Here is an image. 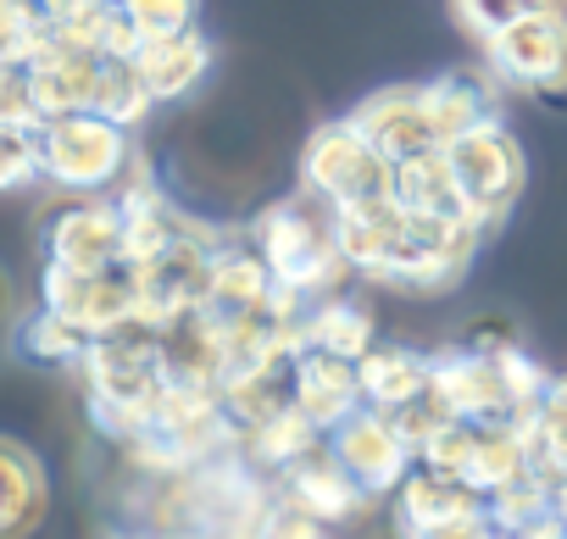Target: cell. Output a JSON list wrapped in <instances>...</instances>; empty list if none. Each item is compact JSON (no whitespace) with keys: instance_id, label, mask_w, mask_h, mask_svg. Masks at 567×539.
Returning a JSON list of instances; mask_svg holds the SVG:
<instances>
[{"instance_id":"obj_14","label":"cell","mask_w":567,"mask_h":539,"mask_svg":"<svg viewBox=\"0 0 567 539\" xmlns=\"http://www.w3.org/2000/svg\"><path fill=\"white\" fill-rule=\"evenodd\" d=\"M489 511V495L473 489L467 478H451L440 467H412L406 484L395 489V528L401 539H423L445 522H467V517H484Z\"/></svg>"},{"instance_id":"obj_4","label":"cell","mask_w":567,"mask_h":539,"mask_svg":"<svg viewBox=\"0 0 567 539\" xmlns=\"http://www.w3.org/2000/svg\"><path fill=\"white\" fill-rule=\"evenodd\" d=\"M545 384H550V373L523 345L495 351V356L456 345V351L434 356V384L429 390L462 423H512V428L528 434V417H534Z\"/></svg>"},{"instance_id":"obj_20","label":"cell","mask_w":567,"mask_h":539,"mask_svg":"<svg viewBox=\"0 0 567 539\" xmlns=\"http://www.w3.org/2000/svg\"><path fill=\"white\" fill-rule=\"evenodd\" d=\"M212 62H217V51H212V40H206L200 29H184V34H167V40H145L140 56H134L145 90L156 95V106L195 95V90L206 84Z\"/></svg>"},{"instance_id":"obj_3","label":"cell","mask_w":567,"mask_h":539,"mask_svg":"<svg viewBox=\"0 0 567 539\" xmlns=\"http://www.w3.org/2000/svg\"><path fill=\"white\" fill-rule=\"evenodd\" d=\"M250 245L261 250L272 284L301 301H323L351 279V256L340 245V217H334V206H323L307 189L261 206L250 222Z\"/></svg>"},{"instance_id":"obj_34","label":"cell","mask_w":567,"mask_h":539,"mask_svg":"<svg viewBox=\"0 0 567 539\" xmlns=\"http://www.w3.org/2000/svg\"><path fill=\"white\" fill-rule=\"evenodd\" d=\"M250 539H329V522H318L312 511H301L296 500L278 495V500L261 511V522H256Z\"/></svg>"},{"instance_id":"obj_37","label":"cell","mask_w":567,"mask_h":539,"mask_svg":"<svg viewBox=\"0 0 567 539\" xmlns=\"http://www.w3.org/2000/svg\"><path fill=\"white\" fill-rule=\"evenodd\" d=\"M512 539H567V517H556V511H545V517H534L528 528H517Z\"/></svg>"},{"instance_id":"obj_39","label":"cell","mask_w":567,"mask_h":539,"mask_svg":"<svg viewBox=\"0 0 567 539\" xmlns=\"http://www.w3.org/2000/svg\"><path fill=\"white\" fill-rule=\"evenodd\" d=\"M156 539H212V533H195V528H178V533H156Z\"/></svg>"},{"instance_id":"obj_17","label":"cell","mask_w":567,"mask_h":539,"mask_svg":"<svg viewBox=\"0 0 567 539\" xmlns=\"http://www.w3.org/2000/svg\"><path fill=\"white\" fill-rule=\"evenodd\" d=\"M278 478H284V500H296L318 522H346V517H357L368 506V495L357 489V478L340 467V456L329 445H312L307 456H296Z\"/></svg>"},{"instance_id":"obj_10","label":"cell","mask_w":567,"mask_h":539,"mask_svg":"<svg viewBox=\"0 0 567 539\" xmlns=\"http://www.w3.org/2000/svg\"><path fill=\"white\" fill-rule=\"evenodd\" d=\"M478 51L506 90L545 95V101L567 95V12H539V18L506 23Z\"/></svg>"},{"instance_id":"obj_36","label":"cell","mask_w":567,"mask_h":539,"mask_svg":"<svg viewBox=\"0 0 567 539\" xmlns=\"http://www.w3.org/2000/svg\"><path fill=\"white\" fill-rule=\"evenodd\" d=\"M423 539H506L495 522H489V511L484 517H467V522H445V528H434V533H423Z\"/></svg>"},{"instance_id":"obj_18","label":"cell","mask_w":567,"mask_h":539,"mask_svg":"<svg viewBox=\"0 0 567 539\" xmlns=\"http://www.w3.org/2000/svg\"><path fill=\"white\" fill-rule=\"evenodd\" d=\"M296 406H301L323 434H329L334 423H346L357 406H368L357 362H351V356H334V351L301 345V356H296Z\"/></svg>"},{"instance_id":"obj_25","label":"cell","mask_w":567,"mask_h":539,"mask_svg":"<svg viewBox=\"0 0 567 539\" xmlns=\"http://www.w3.org/2000/svg\"><path fill=\"white\" fill-rule=\"evenodd\" d=\"M395 200L412 211H429V217H467L456 178H451V162H445V145L423 151L412 162H395Z\"/></svg>"},{"instance_id":"obj_27","label":"cell","mask_w":567,"mask_h":539,"mask_svg":"<svg viewBox=\"0 0 567 539\" xmlns=\"http://www.w3.org/2000/svg\"><path fill=\"white\" fill-rule=\"evenodd\" d=\"M151 106H156V95L145 90V79H140L134 62H106L101 68V84H95V106L90 112H101V117H112L123 128H140L151 117Z\"/></svg>"},{"instance_id":"obj_8","label":"cell","mask_w":567,"mask_h":539,"mask_svg":"<svg viewBox=\"0 0 567 539\" xmlns=\"http://www.w3.org/2000/svg\"><path fill=\"white\" fill-rule=\"evenodd\" d=\"M217 245L223 234H212L206 222H189L178 239H167L162 250H151L140 267V318H151L156 329L206 307L212 301V267H217Z\"/></svg>"},{"instance_id":"obj_5","label":"cell","mask_w":567,"mask_h":539,"mask_svg":"<svg viewBox=\"0 0 567 539\" xmlns=\"http://www.w3.org/2000/svg\"><path fill=\"white\" fill-rule=\"evenodd\" d=\"M40 162L45 178L68 195H106L134 173V128L101 112H68L40 123Z\"/></svg>"},{"instance_id":"obj_22","label":"cell","mask_w":567,"mask_h":539,"mask_svg":"<svg viewBox=\"0 0 567 539\" xmlns=\"http://www.w3.org/2000/svg\"><path fill=\"white\" fill-rule=\"evenodd\" d=\"M90 340H95V334H84L79 323H68V318L51 312L45 301H40V307L18 323V334H12L18 356H23L29 367H45V373H73V367H84Z\"/></svg>"},{"instance_id":"obj_13","label":"cell","mask_w":567,"mask_h":539,"mask_svg":"<svg viewBox=\"0 0 567 539\" xmlns=\"http://www.w3.org/2000/svg\"><path fill=\"white\" fill-rule=\"evenodd\" d=\"M351 123L390 156V162H412L423 151H440V128L429 117V101H423V84H390V90H373L368 101L351 106Z\"/></svg>"},{"instance_id":"obj_40","label":"cell","mask_w":567,"mask_h":539,"mask_svg":"<svg viewBox=\"0 0 567 539\" xmlns=\"http://www.w3.org/2000/svg\"><path fill=\"white\" fill-rule=\"evenodd\" d=\"M101 539H145V533H128V528H112V533H101Z\"/></svg>"},{"instance_id":"obj_24","label":"cell","mask_w":567,"mask_h":539,"mask_svg":"<svg viewBox=\"0 0 567 539\" xmlns=\"http://www.w3.org/2000/svg\"><path fill=\"white\" fill-rule=\"evenodd\" d=\"M301 345L362 362L368 345H373V318H368L357 301H346V296L334 290V296H323V301L307 307V318H301Z\"/></svg>"},{"instance_id":"obj_12","label":"cell","mask_w":567,"mask_h":539,"mask_svg":"<svg viewBox=\"0 0 567 539\" xmlns=\"http://www.w3.org/2000/svg\"><path fill=\"white\" fill-rule=\"evenodd\" d=\"M40 245H45V261L106 267V261H123L128 256V217L106 195H79V200H68V206H56L45 217Z\"/></svg>"},{"instance_id":"obj_16","label":"cell","mask_w":567,"mask_h":539,"mask_svg":"<svg viewBox=\"0 0 567 539\" xmlns=\"http://www.w3.org/2000/svg\"><path fill=\"white\" fill-rule=\"evenodd\" d=\"M423 101H429V117H434L440 139L451 145L456 134H467V128L501 117L506 84L495 79L489 62H467V68H445L440 79H429V84H423Z\"/></svg>"},{"instance_id":"obj_28","label":"cell","mask_w":567,"mask_h":539,"mask_svg":"<svg viewBox=\"0 0 567 539\" xmlns=\"http://www.w3.org/2000/svg\"><path fill=\"white\" fill-rule=\"evenodd\" d=\"M539 12H567V0H451V18L473 45H484L506 23H523V18H539Z\"/></svg>"},{"instance_id":"obj_11","label":"cell","mask_w":567,"mask_h":539,"mask_svg":"<svg viewBox=\"0 0 567 539\" xmlns=\"http://www.w3.org/2000/svg\"><path fill=\"white\" fill-rule=\"evenodd\" d=\"M329 450L340 456V467L357 478V489L368 500L395 495L406 484V473L417 467V450L406 445V434L395 428V417L379 412V406H357L346 423H334L329 428Z\"/></svg>"},{"instance_id":"obj_1","label":"cell","mask_w":567,"mask_h":539,"mask_svg":"<svg viewBox=\"0 0 567 539\" xmlns=\"http://www.w3.org/2000/svg\"><path fill=\"white\" fill-rule=\"evenodd\" d=\"M340 217V245L351 256V273L406 290V296H440L467 279V267L484 245V222L473 217H429L401 206L395 195L334 211Z\"/></svg>"},{"instance_id":"obj_15","label":"cell","mask_w":567,"mask_h":539,"mask_svg":"<svg viewBox=\"0 0 567 539\" xmlns=\"http://www.w3.org/2000/svg\"><path fill=\"white\" fill-rule=\"evenodd\" d=\"M101 68L106 56L84 51V45H68L45 29V45L29 56V79H34V101H40V117H68V112H90L95 106V84H101Z\"/></svg>"},{"instance_id":"obj_23","label":"cell","mask_w":567,"mask_h":539,"mask_svg":"<svg viewBox=\"0 0 567 539\" xmlns=\"http://www.w3.org/2000/svg\"><path fill=\"white\" fill-rule=\"evenodd\" d=\"M234 439H239V450H245L250 467H261V473H284L296 456H307V450L323 439V428H318L301 406H290V412H278V417H261V423L239 428Z\"/></svg>"},{"instance_id":"obj_30","label":"cell","mask_w":567,"mask_h":539,"mask_svg":"<svg viewBox=\"0 0 567 539\" xmlns=\"http://www.w3.org/2000/svg\"><path fill=\"white\" fill-rule=\"evenodd\" d=\"M45 45L40 0H0V62H29Z\"/></svg>"},{"instance_id":"obj_32","label":"cell","mask_w":567,"mask_h":539,"mask_svg":"<svg viewBox=\"0 0 567 539\" xmlns=\"http://www.w3.org/2000/svg\"><path fill=\"white\" fill-rule=\"evenodd\" d=\"M34 178H45L40 128H7V123H0V195L29 189Z\"/></svg>"},{"instance_id":"obj_35","label":"cell","mask_w":567,"mask_h":539,"mask_svg":"<svg viewBox=\"0 0 567 539\" xmlns=\"http://www.w3.org/2000/svg\"><path fill=\"white\" fill-rule=\"evenodd\" d=\"M462 345L467 351H512L517 345V334H512V323H501V318H484V323H467V334H462Z\"/></svg>"},{"instance_id":"obj_6","label":"cell","mask_w":567,"mask_h":539,"mask_svg":"<svg viewBox=\"0 0 567 539\" xmlns=\"http://www.w3.org/2000/svg\"><path fill=\"white\" fill-rule=\"evenodd\" d=\"M301 189L334 211H351V206L395 195V162L351 117H334V123L312 128V139L301 151Z\"/></svg>"},{"instance_id":"obj_21","label":"cell","mask_w":567,"mask_h":539,"mask_svg":"<svg viewBox=\"0 0 567 539\" xmlns=\"http://www.w3.org/2000/svg\"><path fill=\"white\" fill-rule=\"evenodd\" d=\"M357 373H362L368 406L401 412V406H412V401L429 395V384H434V356L406 351V345H368V356L357 362Z\"/></svg>"},{"instance_id":"obj_26","label":"cell","mask_w":567,"mask_h":539,"mask_svg":"<svg viewBox=\"0 0 567 539\" xmlns=\"http://www.w3.org/2000/svg\"><path fill=\"white\" fill-rule=\"evenodd\" d=\"M528 445H534V467L561 484L567 478V373L545 384L534 417H528Z\"/></svg>"},{"instance_id":"obj_31","label":"cell","mask_w":567,"mask_h":539,"mask_svg":"<svg viewBox=\"0 0 567 539\" xmlns=\"http://www.w3.org/2000/svg\"><path fill=\"white\" fill-rule=\"evenodd\" d=\"M117 7L145 40H167V34L200 29V0H117Z\"/></svg>"},{"instance_id":"obj_38","label":"cell","mask_w":567,"mask_h":539,"mask_svg":"<svg viewBox=\"0 0 567 539\" xmlns=\"http://www.w3.org/2000/svg\"><path fill=\"white\" fill-rule=\"evenodd\" d=\"M12 318V279H7V267H0V323Z\"/></svg>"},{"instance_id":"obj_9","label":"cell","mask_w":567,"mask_h":539,"mask_svg":"<svg viewBox=\"0 0 567 539\" xmlns=\"http://www.w3.org/2000/svg\"><path fill=\"white\" fill-rule=\"evenodd\" d=\"M40 301H45L51 312H62L68 323H79L84 334H106V329L140 318V267H134V256L106 261V267H62V261H45Z\"/></svg>"},{"instance_id":"obj_33","label":"cell","mask_w":567,"mask_h":539,"mask_svg":"<svg viewBox=\"0 0 567 539\" xmlns=\"http://www.w3.org/2000/svg\"><path fill=\"white\" fill-rule=\"evenodd\" d=\"M0 123L7 128H40V101H34V79L29 62H0Z\"/></svg>"},{"instance_id":"obj_29","label":"cell","mask_w":567,"mask_h":539,"mask_svg":"<svg viewBox=\"0 0 567 539\" xmlns=\"http://www.w3.org/2000/svg\"><path fill=\"white\" fill-rule=\"evenodd\" d=\"M545 511H556V484L545 478V473H528V478H517V484H506V489H495L489 495V522L512 539L517 528H528L534 517H545Z\"/></svg>"},{"instance_id":"obj_7","label":"cell","mask_w":567,"mask_h":539,"mask_svg":"<svg viewBox=\"0 0 567 539\" xmlns=\"http://www.w3.org/2000/svg\"><path fill=\"white\" fill-rule=\"evenodd\" d=\"M445 162H451V178H456V195L467 206L473 222L484 228H501L512 217V206L523 200V184H528V156L517 145V134L495 117V123H478L467 134H456L445 145Z\"/></svg>"},{"instance_id":"obj_2","label":"cell","mask_w":567,"mask_h":539,"mask_svg":"<svg viewBox=\"0 0 567 539\" xmlns=\"http://www.w3.org/2000/svg\"><path fill=\"white\" fill-rule=\"evenodd\" d=\"M79 373L90 390V417L117 439H140L173 390V373L162 356V329L151 318H128V323L95 334Z\"/></svg>"},{"instance_id":"obj_19","label":"cell","mask_w":567,"mask_h":539,"mask_svg":"<svg viewBox=\"0 0 567 539\" xmlns=\"http://www.w3.org/2000/svg\"><path fill=\"white\" fill-rule=\"evenodd\" d=\"M51 511V478H45V462L0 434V539H29Z\"/></svg>"}]
</instances>
